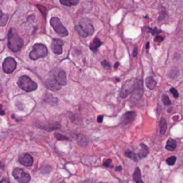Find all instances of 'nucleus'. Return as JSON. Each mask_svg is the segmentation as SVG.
I'll use <instances>...</instances> for the list:
<instances>
[{
	"label": "nucleus",
	"mask_w": 183,
	"mask_h": 183,
	"mask_svg": "<svg viewBox=\"0 0 183 183\" xmlns=\"http://www.w3.org/2000/svg\"><path fill=\"white\" fill-rule=\"evenodd\" d=\"M0 114H1V115H4V114H5V112L3 111V109H2V106H1V105H0Z\"/></svg>",
	"instance_id": "e433bc0d"
},
{
	"label": "nucleus",
	"mask_w": 183,
	"mask_h": 183,
	"mask_svg": "<svg viewBox=\"0 0 183 183\" xmlns=\"http://www.w3.org/2000/svg\"><path fill=\"white\" fill-rule=\"evenodd\" d=\"M164 39H165V38H164V37L156 36V38H155V41L158 42V43H160V42H161V41H163Z\"/></svg>",
	"instance_id": "2f4dec72"
},
{
	"label": "nucleus",
	"mask_w": 183,
	"mask_h": 183,
	"mask_svg": "<svg viewBox=\"0 0 183 183\" xmlns=\"http://www.w3.org/2000/svg\"><path fill=\"white\" fill-rule=\"evenodd\" d=\"M121 169H122V168H121V166H118V167H116V168H115V170H116V171H118V172H119V171H121Z\"/></svg>",
	"instance_id": "4c0bfd02"
},
{
	"label": "nucleus",
	"mask_w": 183,
	"mask_h": 183,
	"mask_svg": "<svg viewBox=\"0 0 183 183\" xmlns=\"http://www.w3.org/2000/svg\"><path fill=\"white\" fill-rule=\"evenodd\" d=\"M178 75H179V70H178L177 68H174V69H173V70L169 73V76H170L172 79H175Z\"/></svg>",
	"instance_id": "393cba45"
},
{
	"label": "nucleus",
	"mask_w": 183,
	"mask_h": 183,
	"mask_svg": "<svg viewBox=\"0 0 183 183\" xmlns=\"http://www.w3.org/2000/svg\"><path fill=\"white\" fill-rule=\"evenodd\" d=\"M133 180L136 183H144L142 181V178H141V173H140V170L139 168H136L134 173H133Z\"/></svg>",
	"instance_id": "a211bd4d"
},
{
	"label": "nucleus",
	"mask_w": 183,
	"mask_h": 183,
	"mask_svg": "<svg viewBox=\"0 0 183 183\" xmlns=\"http://www.w3.org/2000/svg\"><path fill=\"white\" fill-rule=\"evenodd\" d=\"M150 30H151L152 34H153V35H156V36H157V34H158V33H161V32H162V30H158L157 28H155V29Z\"/></svg>",
	"instance_id": "c85d7f7f"
},
{
	"label": "nucleus",
	"mask_w": 183,
	"mask_h": 183,
	"mask_svg": "<svg viewBox=\"0 0 183 183\" xmlns=\"http://www.w3.org/2000/svg\"><path fill=\"white\" fill-rule=\"evenodd\" d=\"M142 81L139 79H131L122 85L120 91V97L121 98H125L130 94H135L136 98L139 99L142 97Z\"/></svg>",
	"instance_id": "f257e3e1"
},
{
	"label": "nucleus",
	"mask_w": 183,
	"mask_h": 183,
	"mask_svg": "<svg viewBox=\"0 0 183 183\" xmlns=\"http://www.w3.org/2000/svg\"><path fill=\"white\" fill-rule=\"evenodd\" d=\"M47 55V48L44 44H35L32 46V51L29 54L31 60H37Z\"/></svg>",
	"instance_id": "39448f33"
},
{
	"label": "nucleus",
	"mask_w": 183,
	"mask_h": 183,
	"mask_svg": "<svg viewBox=\"0 0 183 183\" xmlns=\"http://www.w3.org/2000/svg\"><path fill=\"white\" fill-rule=\"evenodd\" d=\"M76 30L78 31V33L80 34V36L83 37V38H86L89 35H91L94 33V27L90 22H86L85 20L83 21L82 20L80 22V24L77 25L76 27Z\"/></svg>",
	"instance_id": "20e7f679"
},
{
	"label": "nucleus",
	"mask_w": 183,
	"mask_h": 183,
	"mask_svg": "<svg viewBox=\"0 0 183 183\" xmlns=\"http://www.w3.org/2000/svg\"><path fill=\"white\" fill-rule=\"evenodd\" d=\"M111 163H112V160L111 159H107L104 162V165L105 167H113V165H111Z\"/></svg>",
	"instance_id": "c756f323"
},
{
	"label": "nucleus",
	"mask_w": 183,
	"mask_h": 183,
	"mask_svg": "<svg viewBox=\"0 0 183 183\" xmlns=\"http://www.w3.org/2000/svg\"><path fill=\"white\" fill-rule=\"evenodd\" d=\"M55 80L57 82L59 83L61 86H64V85L66 84V82H66V74H65V73H64L63 70L59 71L58 73H56Z\"/></svg>",
	"instance_id": "ddd939ff"
},
{
	"label": "nucleus",
	"mask_w": 183,
	"mask_h": 183,
	"mask_svg": "<svg viewBox=\"0 0 183 183\" xmlns=\"http://www.w3.org/2000/svg\"><path fill=\"white\" fill-rule=\"evenodd\" d=\"M101 45H102V42H101L100 39H99L98 38H94V40L92 41V43L90 44V50H91V51L96 52Z\"/></svg>",
	"instance_id": "2eb2a0df"
},
{
	"label": "nucleus",
	"mask_w": 183,
	"mask_h": 183,
	"mask_svg": "<svg viewBox=\"0 0 183 183\" xmlns=\"http://www.w3.org/2000/svg\"><path fill=\"white\" fill-rule=\"evenodd\" d=\"M60 3L64 6H77L79 4V0H61Z\"/></svg>",
	"instance_id": "412c9836"
},
{
	"label": "nucleus",
	"mask_w": 183,
	"mask_h": 183,
	"mask_svg": "<svg viewBox=\"0 0 183 183\" xmlns=\"http://www.w3.org/2000/svg\"><path fill=\"white\" fill-rule=\"evenodd\" d=\"M0 183H9V181H8V180H7V179H2V180H1V181H0Z\"/></svg>",
	"instance_id": "f704fd0d"
},
{
	"label": "nucleus",
	"mask_w": 183,
	"mask_h": 183,
	"mask_svg": "<svg viewBox=\"0 0 183 183\" xmlns=\"http://www.w3.org/2000/svg\"><path fill=\"white\" fill-rule=\"evenodd\" d=\"M162 100H163L164 105H166V106H169V105H172V101L170 100V98L168 97V96H167V95H164V96H163Z\"/></svg>",
	"instance_id": "b1692460"
},
{
	"label": "nucleus",
	"mask_w": 183,
	"mask_h": 183,
	"mask_svg": "<svg viewBox=\"0 0 183 183\" xmlns=\"http://www.w3.org/2000/svg\"><path fill=\"white\" fill-rule=\"evenodd\" d=\"M16 68V62L13 57H6L3 63V70L6 73H13Z\"/></svg>",
	"instance_id": "6e6552de"
},
{
	"label": "nucleus",
	"mask_w": 183,
	"mask_h": 183,
	"mask_svg": "<svg viewBox=\"0 0 183 183\" xmlns=\"http://www.w3.org/2000/svg\"><path fill=\"white\" fill-rule=\"evenodd\" d=\"M118 63H116V64H115V68H116V67H117V66H118Z\"/></svg>",
	"instance_id": "ea45409f"
},
{
	"label": "nucleus",
	"mask_w": 183,
	"mask_h": 183,
	"mask_svg": "<svg viewBox=\"0 0 183 183\" xmlns=\"http://www.w3.org/2000/svg\"><path fill=\"white\" fill-rule=\"evenodd\" d=\"M175 162H176V156H171V157L166 159V163L169 165H171V166L174 165Z\"/></svg>",
	"instance_id": "a878e982"
},
{
	"label": "nucleus",
	"mask_w": 183,
	"mask_h": 183,
	"mask_svg": "<svg viewBox=\"0 0 183 183\" xmlns=\"http://www.w3.org/2000/svg\"><path fill=\"white\" fill-rule=\"evenodd\" d=\"M148 48H149V42H147V43H146V49L148 50Z\"/></svg>",
	"instance_id": "58836bf2"
},
{
	"label": "nucleus",
	"mask_w": 183,
	"mask_h": 183,
	"mask_svg": "<svg viewBox=\"0 0 183 183\" xmlns=\"http://www.w3.org/2000/svg\"><path fill=\"white\" fill-rule=\"evenodd\" d=\"M102 64H103V66H104L105 68H107V69L111 68V65H110V64L107 61H103V62H102Z\"/></svg>",
	"instance_id": "473e14b6"
},
{
	"label": "nucleus",
	"mask_w": 183,
	"mask_h": 183,
	"mask_svg": "<svg viewBox=\"0 0 183 183\" xmlns=\"http://www.w3.org/2000/svg\"><path fill=\"white\" fill-rule=\"evenodd\" d=\"M46 87L50 90L56 91V90H59L62 86L57 82L55 79H48L46 82Z\"/></svg>",
	"instance_id": "f8f14e48"
},
{
	"label": "nucleus",
	"mask_w": 183,
	"mask_h": 183,
	"mask_svg": "<svg viewBox=\"0 0 183 183\" xmlns=\"http://www.w3.org/2000/svg\"><path fill=\"white\" fill-rule=\"evenodd\" d=\"M50 24L55 30L56 33H58L60 36L66 37L68 36V31L66 30V28L63 25V23L61 22L60 19L57 17H52L50 19Z\"/></svg>",
	"instance_id": "423d86ee"
},
{
	"label": "nucleus",
	"mask_w": 183,
	"mask_h": 183,
	"mask_svg": "<svg viewBox=\"0 0 183 183\" xmlns=\"http://www.w3.org/2000/svg\"><path fill=\"white\" fill-rule=\"evenodd\" d=\"M136 118V113L135 112H127L126 113L123 114V116L121 117V123L123 124V125H126V124H129L130 123L131 121H133L134 119Z\"/></svg>",
	"instance_id": "9d476101"
},
{
	"label": "nucleus",
	"mask_w": 183,
	"mask_h": 183,
	"mask_svg": "<svg viewBox=\"0 0 183 183\" xmlns=\"http://www.w3.org/2000/svg\"><path fill=\"white\" fill-rule=\"evenodd\" d=\"M170 92L173 94V96L175 98H178V97H179V92H178V90H177L176 89L171 88V89H170Z\"/></svg>",
	"instance_id": "bb28decb"
},
{
	"label": "nucleus",
	"mask_w": 183,
	"mask_h": 183,
	"mask_svg": "<svg viewBox=\"0 0 183 183\" xmlns=\"http://www.w3.org/2000/svg\"><path fill=\"white\" fill-rule=\"evenodd\" d=\"M8 47L13 52L19 51L23 46V40L20 38L18 33L14 28H11L8 32Z\"/></svg>",
	"instance_id": "f03ea898"
},
{
	"label": "nucleus",
	"mask_w": 183,
	"mask_h": 183,
	"mask_svg": "<svg viewBox=\"0 0 183 183\" xmlns=\"http://www.w3.org/2000/svg\"><path fill=\"white\" fill-rule=\"evenodd\" d=\"M7 21H8V15L3 14L2 11L0 10V26H5Z\"/></svg>",
	"instance_id": "4be33fe9"
},
{
	"label": "nucleus",
	"mask_w": 183,
	"mask_h": 183,
	"mask_svg": "<svg viewBox=\"0 0 183 183\" xmlns=\"http://www.w3.org/2000/svg\"><path fill=\"white\" fill-rule=\"evenodd\" d=\"M125 156L129 157V158H130L131 160H134L135 162H137V156H136V154L134 153V152H132L131 150H128V151H126L125 152Z\"/></svg>",
	"instance_id": "5701e85b"
},
{
	"label": "nucleus",
	"mask_w": 183,
	"mask_h": 183,
	"mask_svg": "<svg viewBox=\"0 0 183 183\" xmlns=\"http://www.w3.org/2000/svg\"><path fill=\"white\" fill-rule=\"evenodd\" d=\"M102 121H103V115H99V116L97 117V122L101 123Z\"/></svg>",
	"instance_id": "72a5a7b5"
},
{
	"label": "nucleus",
	"mask_w": 183,
	"mask_h": 183,
	"mask_svg": "<svg viewBox=\"0 0 183 183\" xmlns=\"http://www.w3.org/2000/svg\"><path fill=\"white\" fill-rule=\"evenodd\" d=\"M18 86L23 90L24 91L26 92H31L36 90L37 88H38V85L35 82H33L30 77H28L26 75H23V76H21L19 78L18 82H17Z\"/></svg>",
	"instance_id": "7ed1b4c3"
},
{
	"label": "nucleus",
	"mask_w": 183,
	"mask_h": 183,
	"mask_svg": "<svg viewBox=\"0 0 183 183\" xmlns=\"http://www.w3.org/2000/svg\"><path fill=\"white\" fill-rule=\"evenodd\" d=\"M41 129H46L48 131H52V130H55V129H58L60 128V124L59 123H53V124H41L39 126Z\"/></svg>",
	"instance_id": "4468645a"
},
{
	"label": "nucleus",
	"mask_w": 183,
	"mask_h": 183,
	"mask_svg": "<svg viewBox=\"0 0 183 183\" xmlns=\"http://www.w3.org/2000/svg\"><path fill=\"white\" fill-rule=\"evenodd\" d=\"M140 147L142 148L141 149V151L138 153V157L139 158H145L146 157V156L148 155V147L146 146V144H144V143H141L140 144Z\"/></svg>",
	"instance_id": "f3484780"
},
{
	"label": "nucleus",
	"mask_w": 183,
	"mask_h": 183,
	"mask_svg": "<svg viewBox=\"0 0 183 183\" xmlns=\"http://www.w3.org/2000/svg\"><path fill=\"white\" fill-rule=\"evenodd\" d=\"M19 162L22 165H24V166L30 167L33 164V158H32V156L29 155V154H24V155L20 156Z\"/></svg>",
	"instance_id": "9b49d317"
},
{
	"label": "nucleus",
	"mask_w": 183,
	"mask_h": 183,
	"mask_svg": "<svg viewBox=\"0 0 183 183\" xmlns=\"http://www.w3.org/2000/svg\"><path fill=\"white\" fill-rule=\"evenodd\" d=\"M137 46L135 47V49H134V51H133V56H137Z\"/></svg>",
	"instance_id": "c9c22d12"
},
{
	"label": "nucleus",
	"mask_w": 183,
	"mask_h": 183,
	"mask_svg": "<svg viewBox=\"0 0 183 183\" xmlns=\"http://www.w3.org/2000/svg\"><path fill=\"white\" fill-rule=\"evenodd\" d=\"M146 85L149 90H155L156 87V80L153 77H147L146 79Z\"/></svg>",
	"instance_id": "dca6fc26"
},
{
	"label": "nucleus",
	"mask_w": 183,
	"mask_h": 183,
	"mask_svg": "<svg viewBox=\"0 0 183 183\" xmlns=\"http://www.w3.org/2000/svg\"><path fill=\"white\" fill-rule=\"evenodd\" d=\"M13 176L14 178L20 183H28L30 181V174L24 172L21 168H15L13 171Z\"/></svg>",
	"instance_id": "0eeeda50"
},
{
	"label": "nucleus",
	"mask_w": 183,
	"mask_h": 183,
	"mask_svg": "<svg viewBox=\"0 0 183 183\" xmlns=\"http://www.w3.org/2000/svg\"><path fill=\"white\" fill-rule=\"evenodd\" d=\"M37 6L38 7V9L40 10V12H42V14H43L44 17H46V10L44 9V6H39V5H38Z\"/></svg>",
	"instance_id": "7c9ffc66"
},
{
	"label": "nucleus",
	"mask_w": 183,
	"mask_h": 183,
	"mask_svg": "<svg viewBox=\"0 0 183 183\" xmlns=\"http://www.w3.org/2000/svg\"><path fill=\"white\" fill-rule=\"evenodd\" d=\"M55 137L57 138V139H59V140H69V138L67 137H65L64 135H61V134H59V133H55Z\"/></svg>",
	"instance_id": "cd10ccee"
},
{
	"label": "nucleus",
	"mask_w": 183,
	"mask_h": 183,
	"mask_svg": "<svg viewBox=\"0 0 183 183\" xmlns=\"http://www.w3.org/2000/svg\"><path fill=\"white\" fill-rule=\"evenodd\" d=\"M63 45H64L63 40H61L59 38H55L53 40L51 48L55 55H61L63 53Z\"/></svg>",
	"instance_id": "1a4fd4ad"
},
{
	"label": "nucleus",
	"mask_w": 183,
	"mask_h": 183,
	"mask_svg": "<svg viewBox=\"0 0 183 183\" xmlns=\"http://www.w3.org/2000/svg\"><path fill=\"white\" fill-rule=\"evenodd\" d=\"M167 129V123L165 118H161L160 120V133L161 135H165Z\"/></svg>",
	"instance_id": "aec40b11"
},
{
	"label": "nucleus",
	"mask_w": 183,
	"mask_h": 183,
	"mask_svg": "<svg viewBox=\"0 0 183 183\" xmlns=\"http://www.w3.org/2000/svg\"><path fill=\"white\" fill-rule=\"evenodd\" d=\"M176 146H177L176 141L174 139H173V138H169L168 141H167V144L165 146V148L167 150H169V151H174L175 148H176Z\"/></svg>",
	"instance_id": "6ab92c4d"
}]
</instances>
